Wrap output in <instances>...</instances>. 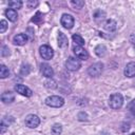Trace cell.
<instances>
[{"label": "cell", "mask_w": 135, "mask_h": 135, "mask_svg": "<svg viewBox=\"0 0 135 135\" xmlns=\"http://www.w3.org/2000/svg\"><path fill=\"white\" fill-rule=\"evenodd\" d=\"M1 100L4 103H11V102H13L15 100V95L12 92H4L1 95Z\"/></svg>", "instance_id": "5bb4252c"}, {"label": "cell", "mask_w": 135, "mask_h": 135, "mask_svg": "<svg viewBox=\"0 0 135 135\" xmlns=\"http://www.w3.org/2000/svg\"><path fill=\"white\" fill-rule=\"evenodd\" d=\"M39 53H40L41 57H42L43 59H45V60H50V59H52L53 56H54V51L52 50L51 46H49V45H46V44L41 45V46L39 47Z\"/></svg>", "instance_id": "277c9868"}, {"label": "cell", "mask_w": 135, "mask_h": 135, "mask_svg": "<svg viewBox=\"0 0 135 135\" xmlns=\"http://www.w3.org/2000/svg\"><path fill=\"white\" fill-rule=\"evenodd\" d=\"M124 76L134 77L135 76V62H129L124 68Z\"/></svg>", "instance_id": "7c38bea8"}, {"label": "cell", "mask_w": 135, "mask_h": 135, "mask_svg": "<svg viewBox=\"0 0 135 135\" xmlns=\"http://www.w3.org/2000/svg\"><path fill=\"white\" fill-rule=\"evenodd\" d=\"M61 132H62V127H61L60 124L56 123V124H54V126L52 127V133H53L54 135H60Z\"/></svg>", "instance_id": "cb8c5ba5"}, {"label": "cell", "mask_w": 135, "mask_h": 135, "mask_svg": "<svg viewBox=\"0 0 135 135\" xmlns=\"http://www.w3.org/2000/svg\"><path fill=\"white\" fill-rule=\"evenodd\" d=\"M72 39H73L75 45H78V46H82V45H84V40H83V38H82L80 35H78V34H74L73 37H72Z\"/></svg>", "instance_id": "ac0fdd59"}, {"label": "cell", "mask_w": 135, "mask_h": 135, "mask_svg": "<svg viewBox=\"0 0 135 135\" xmlns=\"http://www.w3.org/2000/svg\"><path fill=\"white\" fill-rule=\"evenodd\" d=\"M68 37L62 33V32H59L58 34V45L59 47L61 49H65L68 46Z\"/></svg>", "instance_id": "4fadbf2b"}, {"label": "cell", "mask_w": 135, "mask_h": 135, "mask_svg": "<svg viewBox=\"0 0 135 135\" xmlns=\"http://www.w3.org/2000/svg\"><path fill=\"white\" fill-rule=\"evenodd\" d=\"M8 6L11 7V8H13V9H15V8H21V6H22V2L21 1H8Z\"/></svg>", "instance_id": "603a6c76"}, {"label": "cell", "mask_w": 135, "mask_h": 135, "mask_svg": "<svg viewBox=\"0 0 135 135\" xmlns=\"http://www.w3.org/2000/svg\"><path fill=\"white\" fill-rule=\"evenodd\" d=\"M8 75H9L8 69H7L4 64H1V65H0V77H1V78H6Z\"/></svg>", "instance_id": "7402d4cb"}, {"label": "cell", "mask_w": 135, "mask_h": 135, "mask_svg": "<svg viewBox=\"0 0 135 135\" xmlns=\"http://www.w3.org/2000/svg\"><path fill=\"white\" fill-rule=\"evenodd\" d=\"M31 72V66L30 64H22L21 69H20V75L21 76H26L28 75Z\"/></svg>", "instance_id": "44dd1931"}, {"label": "cell", "mask_w": 135, "mask_h": 135, "mask_svg": "<svg viewBox=\"0 0 135 135\" xmlns=\"http://www.w3.org/2000/svg\"><path fill=\"white\" fill-rule=\"evenodd\" d=\"M74 54L76 55L77 58L79 59H82V60H86L89 58V54L88 52L82 47V46H78V45H74Z\"/></svg>", "instance_id": "9c48e42d"}, {"label": "cell", "mask_w": 135, "mask_h": 135, "mask_svg": "<svg viewBox=\"0 0 135 135\" xmlns=\"http://www.w3.org/2000/svg\"><path fill=\"white\" fill-rule=\"evenodd\" d=\"M15 91L17 93H19L20 95L22 96H25V97H31L33 95V92L30 88L25 86L24 84H16L15 85Z\"/></svg>", "instance_id": "ba28073f"}, {"label": "cell", "mask_w": 135, "mask_h": 135, "mask_svg": "<svg viewBox=\"0 0 135 135\" xmlns=\"http://www.w3.org/2000/svg\"><path fill=\"white\" fill-rule=\"evenodd\" d=\"M104 17H105V13L103 11H101V9H98V11H96L94 13V18H95L96 21H99V20L102 21L104 19Z\"/></svg>", "instance_id": "d6986e66"}, {"label": "cell", "mask_w": 135, "mask_h": 135, "mask_svg": "<svg viewBox=\"0 0 135 135\" xmlns=\"http://www.w3.org/2000/svg\"><path fill=\"white\" fill-rule=\"evenodd\" d=\"M80 66H81L80 61L74 57H69L68 60L65 61V68L70 71H77L80 69Z\"/></svg>", "instance_id": "8992f818"}, {"label": "cell", "mask_w": 135, "mask_h": 135, "mask_svg": "<svg viewBox=\"0 0 135 135\" xmlns=\"http://www.w3.org/2000/svg\"><path fill=\"white\" fill-rule=\"evenodd\" d=\"M71 4L74 6V7H76V8H82V6L84 5V2L83 1H81V0H72L71 1Z\"/></svg>", "instance_id": "d4e9b609"}, {"label": "cell", "mask_w": 135, "mask_h": 135, "mask_svg": "<svg viewBox=\"0 0 135 135\" xmlns=\"http://www.w3.org/2000/svg\"><path fill=\"white\" fill-rule=\"evenodd\" d=\"M117 25V23H116V21H114L113 19H109V20H107V22L104 23V28L108 31V32H114L115 30H116V26Z\"/></svg>", "instance_id": "2e32d148"}, {"label": "cell", "mask_w": 135, "mask_h": 135, "mask_svg": "<svg viewBox=\"0 0 135 135\" xmlns=\"http://www.w3.org/2000/svg\"><path fill=\"white\" fill-rule=\"evenodd\" d=\"M5 16L7 17V19L12 22H15L17 19H18V14L16 12V9H13V8H8L5 11Z\"/></svg>", "instance_id": "9a60e30c"}, {"label": "cell", "mask_w": 135, "mask_h": 135, "mask_svg": "<svg viewBox=\"0 0 135 135\" xmlns=\"http://www.w3.org/2000/svg\"><path fill=\"white\" fill-rule=\"evenodd\" d=\"M102 70H103V64H102L101 62H96V63L92 64V65L88 69V73H89V75L92 76V77H98V76L101 74Z\"/></svg>", "instance_id": "3957f363"}, {"label": "cell", "mask_w": 135, "mask_h": 135, "mask_svg": "<svg viewBox=\"0 0 135 135\" xmlns=\"http://www.w3.org/2000/svg\"><path fill=\"white\" fill-rule=\"evenodd\" d=\"M40 123V119L37 115H34V114H30L25 117V126L31 128V129H35L39 126Z\"/></svg>", "instance_id": "5b68a950"}, {"label": "cell", "mask_w": 135, "mask_h": 135, "mask_svg": "<svg viewBox=\"0 0 135 135\" xmlns=\"http://www.w3.org/2000/svg\"><path fill=\"white\" fill-rule=\"evenodd\" d=\"M60 22H61V25L63 27H65V28H72L75 21H74V18H73L72 15H70V14H63L61 16Z\"/></svg>", "instance_id": "52a82bcc"}, {"label": "cell", "mask_w": 135, "mask_h": 135, "mask_svg": "<svg viewBox=\"0 0 135 135\" xmlns=\"http://www.w3.org/2000/svg\"><path fill=\"white\" fill-rule=\"evenodd\" d=\"M45 104L49 107H52V108H60L64 104V99L62 97L56 96V95L49 96L45 99Z\"/></svg>", "instance_id": "7a4b0ae2"}, {"label": "cell", "mask_w": 135, "mask_h": 135, "mask_svg": "<svg viewBox=\"0 0 135 135\" xmlns=\"http://www.w3.org/2000/svg\"><path fill=\"white\" fill-rule=\"evenodd\" d=\"M131 135H135V132H134V133H132V134H131Z\"/></svg>", "instance_id": "f1b7e54d"}, {"label": "cell", "mask_w": 135, "mask_h": 135, "mask_svg": "<svg viewBox=\"0 0 135 135\" xmlns=\"http://www.w3.org/2000/svg\"><path fill=\"white\" fill-rule=\"evenodd\" d=\"M13 41H14V43L17 44V45H23V44H25L26 41H27V36H26V34H23V33L17 34V35L14 37Z\"/></svg>", "instance_id": "8fae6325"}, {"label": "cell", "mask_w": 135, "mask_h": 135, "mask_svg": "<svg viewBox=\"0 0 135 135\" xmlns=\"http://www.w3.org/2000/svg\"><path fill=\"white\" fill-rule=\"evenodd\" d=\"M40 71H41L42 75L46 78H52L54 76V71H53L52 66L47 63H42L40 66Z\"/></svg>", "instance_id": "30bf717a"}, {"label": "cell", "mask_w": 135, "mask_h": 135, "mask_svg": "<svg viewBox=\"0 0 135 135\" xmlns=\"http://www.w3.org/2000/svg\"><path fill=\"white\" fill-rule=\"evenodd\" d=\"M1 55L2 56H8L9 55V49L6 46V45H3L2 46V51H1Z\"/></svg>", "instance_id": "83f0119b"}, {"label": "cell", "mask_w": 135, "mask_h": 135, "mask_svg": "<svg viewBox=\"0 0 135 135\" xmlns=\"http://www.w3.org/2000/svg\"><path fill=\"white\" fill-rule=\"evenodd\" d=\"M44 85L47 89H56L57 88V82L55 80H53L52 78H49L47 80L44 81Z\"/></svg>", "instance_id": "ffe728a7"}, {"label": "cell", "mask_w": 135, "mask_h": 135, "mask_svg": "<svg viewBox=\"0 0 135 135\" xmlns=\"http://www.w3.org/2000/svg\"><path fill=\"white\" fill-rule=\"evenodd\" d=\"M26 5H27V7H28V8H34V7H36V6L38 5V2H37V1L30 0V1H27V2H26Z\"/></svg>", "instance_id": "4316f807"}, {"label": "cell", "mask_w": 135, "mask_h": 135, "mask_svg": "<svg viewBox=\"0 0 135 135\" xmlns=\"http://www.w3.org/2000/svg\"><path fill=\"white\" fill-rule=\"evenodd\" d=\"M95 53L98 57H103L107 54V47L104 44H98L95 47Z\"/></svg>", "instance_id": "e0dca14e"}, {"label": "cell", "mask_w": 135, "mask_h": 135, "mask_svg": "<svg viewBox=\"0 0 135 135\" xmlns=\"http://www.w3.org/2000/svg\"><path fill=\"white\" fill-rule=\"evenodd\" d=\"M7 28V22L5 20H1L0 21V33H4Z\"/></svg>", "instance_id": "484cf974"}, {"label": "cell", "mask_w": 135, "mask_h": 135, "mask_svg": "<svg viewBox=\"0 0 135 135\" xmlns=\"http://www.w3.org/2000/svg\"><path fill=\"white\" fill-rule=\"evenodd\" d=\"M122 103H123V97L120 93H114L110 96V99H109V105L114 109V110H118L122 107Z\"/></svg>", "instance_id": "6da1fadb"}]
</instances>
